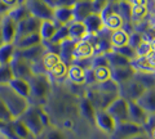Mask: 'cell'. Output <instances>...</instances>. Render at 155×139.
I'll list each match as a JSON object with an SVG mask.
<instances>
[{"instance_id":"3","label":"cell","mask_w":155,"mask_h":139,"mask_svg":"<svg viewBox=\"0 0 155 139\" xmlns=\"http://www.w3.org/2000/svg\"><path fill=\"white\" fill-rule=\"evenodd\" d=\"M19 118H21V121L25 124L26 128L28 129V131L35 138L41 137L43 134H44L45 128L41 122L40 115H39V106H32V104H30L27 111Z\"/></svg>"},{"instance_id":"14","label":"cell","mask_w":155,"mask_h":139,"mask_svg":"<svg viewBox=\"0 0 155 139\" xmlns=\"http://www.w3.org/2000/svg\"><path fill=\"white\" fill-rule=\"evenodd\" d=\"M154 53L151 52L147 55L137 57L134 61L130 62L132 67L136 70V72H145V74H154L155 68V61H154Z\"/></svg>"},{"instance_id":"13","label":"cell","mask_w":155,"mask_h":139,"mask_svg":"<svg viewBox=\"0 0 155 139\" xmlns=\"http://www.w3.org/2000/svg\"><path fill=\"white\" fill-rule=\"evenodd\" d=\"M136 75V70L132 65L128 66H120V67H110V77L113 79L116 84H124L133 79Z\"/></svg>"},{"instance_id":"29","label":"cell","mask_w":155,"mask_h":139,"mask_svg":"<svg viewBox=\"0 0 155 139\" xmlns=\"http://www.w3.org/2000/svg\"><path fill=\"white\" fill-rule=\"evenodd\" d=\"M57 25L53 21H41L40 28H39V33H40L43 43H49L53 35L57 31Z\"/></svg>"},{"instance_id":"34","label":"cell","mask_w":155,"mask_h":139,"mask_svg":"<svg viewBox=\"0 0 155 139\" xmlns=\"http://www.w3.org/2000/svg\"><path fill=\"white\" fill-rule=\"evenodd\" d=\"M67 39H70V37H69V27H67V25L58 26L56 33L53 35V37L51 39V41L48 43V44H51V45H60L62 41H65Z\"/></svg>"},{"instance_id":"17","label":"cell","mask_w":155,"mask_h":139,"mask_svg":"<svg viewBox=\"0 0 155 139\" xmlns=\"http://www.w3.org/2000/svg\"><path fill=\"white\" fill-rule=\"evenodd\" d=\"M83 23L87 28L88 35H97V33L101 32L105 28L102 17H101V14L98 12H93L89 16H87L83 20Z\"/></svg>"},{"instance_id":"50","label":"cell","mask_w":155,"mask_h":139,"mask_svg":"<svg viewBox=\"0 0 155 139\" xmlns=\"http://www.w3.org/2000/svg\"><path fill=\"white\" fill-rule=\"evenodd\" d=\"M4 44V41H3V35H2V30H0V46H2Z\"/></svg>"},{"instance_id":"10","label":"cell","mask_w":155,"mask_h":139,"mask_svg":"<svg viewBox=\"0 0 155 139\" xmlns=\"http://www.w3.org/2000/svg\"><path fill=\"white\" fill-rule=\"evenodd\" d=\"M0 30H2L4 44H14L17 35V23L8 14L0 18Z\"/></svg>"},{"instance_id":"27","label":"cell","mask_w":155,"mask_h":139,"mask_svg":"<svg viewBox=\"0 0 155 139\" xmlns=\"http://www.w3.org/2000/svg\"><path fill=\"white\" fill-rule=\"evenodd\" d=\"M78 111H79V113L83 116L85 120H89V121L94 122V115H96V107L92 104V102L88 99L83 97L79 103H78Z\"/></svg>"},{"instance_id":"8","label":"cell","mask_w":155,"mask_h":139,"mask_svg":"<svg viewBox=\"0 0 155 139\" xmlns=\"http://www.w3.org/2000/svg\"><path fill=\"white\" fill-rule=\"evenodd\" d=\"M106 111H107V113L115 120L116 122H123V121H128L129 120L128 100L124 99L123 97H120V95L107 108H106Z\"/></svg>"},{"instance_id":"23","label":"cell","mask_w":155,"mask_h":139,"mask_svg":"<svg viewBox=\"0 0 155 139\" xmlns=\"http://www.w3.org/2000/svg\"><path fill=\"white\" fill-rule=\"evenodd\" d=\"M40 44H43V39H41V36H40V33L39 32L31 33V35H27V36H23V37H21V39L14 41V46H16V49H18V50L28 49V48L40 45Z\"/></svg>"},{"instance_id":"4","label":"cell","mask_w":155,"mask_h":139,"mask_svg":"<svg viewBox=\"0 0 155 139\" xmlns=\"http://www.w3.org/2000/svg\"><path fill=\"white\" fill-rule=\"evenodd\" d=\"M25 5L31 13V16L39 18L40 21H53L54 7L45 0H26Z\"/></svg>"},{"instance_id":"39","label":"cell","mask_w":155,"mask_h":139,"mask_svg":"<svg viewBox=\"0 0 155 139\" xmlns=\"http://www.w3.org/2000/svg\"><path fill=\"white\" fill-rule=\"evenodd\" d=\"M111 50L118 52L119 54L124 55L125 58H128L130 62L137 58V53H136V49H133V48L129 46V45H124V46H120V48H111Z\"/></svg>"},{"instance_id":"47","label":"cell","mask_w":155,"mask_h":139,"mask_svg":"<svg viewBox=\"0 0 155 139\" xmlns=\"http://www.w3.org/2000/svg\"><path fill=\"white\" fill-rule=\"evenodd\" d=\"M132 5H149V0H129Z\"/></svg>"},{"instance_id":"5","label":"cell","mask_w":155,"mask_h":139,"mask_svg":"<svg viewBox=\"0 0 155 139\" xmlns=\"http://www.w3.org/2000/svg\"><path fill=\"white\" fill-rule=\"evenodd\" d=\"M146 133L142 125L136 124L133 121H123V122H118L115 128V131L111 134V139H130L138 134Z\"/></svg>"},{"instance_id":"30","label":"cell","mask_w":155,"mask_h":139,"mask_svg":"<svg viewBox=\"0 0 155 139\" xmlns=\"http://www.w3.org/2000/svg\"><path fill=\"white\" fill-rule=\"evenodd\" d=\"M40 62H41V66L44 67L45 72L48 74L51 71V68H53L57 63H60L61 58H60V55H58V53H56V52L47 50L40 58Z\"/></svg>"},{"instance_id":"18","label":"cell","mask_w":155,"mask_h":139,"mask_svg":"<svg viewBox=\"0 0 155 139\" xmlns=\"http://www.w3.org/2000/svg\"><path fill=\"white\" fill-rule=\"evenodd\" d=\"M72 12H74V21H83L87 16L94 12L92 0H78L72 4Z\"/></svg>"},{"instance_id":"35","label":"cell","mask_w":155,"mask_h":139,"mask_svg":"<svg viewBox=\"0 0 155 139\" xmlns=\"http://www.w3.org/2000/svg\"><path fill=\"white\" fill-rule=\"evenodd\" d=\"M67 70H69V65H66L61 61L60 63H57L53 68H51L48 75H52L56 80H62V79L67 77Z\"/></svg>"},{"instance_id":"6","label":"cell","mask_w":155,"mask_h":139,"mask_svg":"<svg viewBox=\"0 0 155 139\" xmlns=\"http://www.w3.org/2000/svg\"><path fill=\"white\" fill-rule=\"evenodd\" d=\"M101 17H102V21H104V27L109 31H114V30H120V28H124L125 26V22L120 14L116 13L115 8H114V4L109 3L102 11L100 12Z\"/></svg>"},{"instance_id":"40","label":"cell","mask_w":155,"mask_h":139,"mask_svg":"<svg viewBox=\"0 0 155 139\" xmlns=\"http://www.w3.org/2000/svg\"><path fill=\"white\" fill-rule=\"evenodd\" d=\"M154 52V41H150L145 39L141 45H140L137 49H136V53H137V57H143V55H147L149 53Z\"/></svg>"},{"instance_id":"24","label":"cell","mask_w":155,"mask_h":139,"mask_svg":"<svg viewBox=\"0 0 155 139\" xmlns=\"http://www.w3.org/2000/svg\"><path fill=\"white\" fill-rule=\"evenodd\" d=\"M109 41H110L111 48H120V46L128 45V43H129V32L127 30H124V28L110 31Z\"/></svg>"},{"instance_id":"46","label":"cell","mask_w":155,"mask_h":139,"mask_svg":"<svg viewBox=\"0 0 155 139\" xmlns=\"http://www.w3.org/2000/svg\"><path fill=\"white\" fill-rule=\"evenodd\" d=\"M2 2H3V3H5L11 9L16 8L17 5H19V4H21V2H19V0H2Z\"/></svg>"},{"instance_id":"22","label":"cell","mask_w":155,"mask_h":139,"mask_svg":"<svg viewBox=\"0 0 155 139\" xmlns=\"http://www.w3.org/2000/svg\"><path fill=\"white\" fill-rule=\"evenodd\" d=\"M67 27H69V37L74 41H80L88 36L83 21H72L67 25Z\"/></svg>"},{"instance_id":"42","label":"cell","mask_w":155,"mask_h":139,"mask_svg":"<svg viewBox=\"0 0 155 139\" xmlns=\"http://www.w3.org/2000/svg\"><path fill=\"white\" fill-rule=\"evenodd\" d=\"M0 120H3V121L7 122V124H9V122L13 121L11 113H9L8 108L5 107V104H4V102L2 100V98H0Z\"/></svg>"},{"instance_id":"26","label":"cell","mask_w":155,"mask_h":139,"mask_svg":"<svg viewBox=\"0 0 155 139\" xmlns=\"http://www.w3.org/2000/svg\"><path fill=\"white\" fill-rule=\"evenodd\" d=\"M8 85L11 86V88H12L16 93H18L19 95H21V97H23V98H26V99L30 100L31 90H30V83H28V80L14 77Z\"/></svg>"},{"instance_id":"11","label":"cell","mask_w":155,"mask_h":139,"mask_svg":"<svg viewBox=\"0 0 155 139\" xmlns=\"http://www.w3.org/2000/svg\"><path fill=\"white\" fill-rule=\"evenodd\" d=\"M40 23L41 21L39 18L30 16L26 20H23L21 22L17 23V35H16V40L21 39L23 36L31 35V33L39 32V28H40Z\"/></svg>"},{"instance_id":"16","label":"cell","mask_w":155,"mask_h":139,"mask_svg":"<svg viewBox=\"0 0 155 139\" xmlns=\"http://www.w3.org/2000/svg\"><path fill=\"white\" fill-rule=\"evenodd\" d=\"M74 21V12L72 5H57L54 7V16L53 22L57 26H65Z\"/></svg>"},{"instance_id":"51","label":"cell","mask_w":155,"mask_h":139,"mask_svg":"<svg viewBox=\"0 0 155 139\" xmlns=\"http://www.w3.org/2000/svg\"><path fill=\"white\" fill-rule=\"evenodd\" d=\"M119 0H109V3H111V4H114V3H118Z\"/></svg>"},{"instance_id":"2","label":"cell","mask_w":155,"mask_h":139,"mask_svg":"<svg viewBox=\"0 0 155 139\" xmlns=\"http://www.w3.org/2000/svg\"><path fill=\"white\" fill-rule=\"evenodd\" d=\"M30 83V103L31 100H38V102H47V99L52 94V83L51 76L48 74H32L28 79Z\"/></svg>"},{"instance_id":"32","label":"cell","mask_w":155,"mask_h":139,"mask_svg":"<svg viewBox=\"0 0 155 139\" xmlns=\"http://www.w3.org/2000/svg\"><path fill=\"white\" fill-rule=\"evenodd\" d=\"M8 16L11 17L16 23H18V22L28 18L31 16V13L28 12V9H27V7L25 5V4H19V5H17L16 8L11 9V12L8 13Z\"/></svg>"},{"instance_id":"37","label":"cell","mask_w":155,"mask_h":139,"mask_svg":"<svg viewBox=\"0 0 155 139\" xmlns=\"http://www.w3.org/2000/svg\"><path fill=\"white\" fill-rule=\"evenodd\" d=\"M92 72H93V77H94L96 84L104 83V81L111 79L110 77V67H93Z\"/></svg>"},{"instance_id":"9","label":"cell","mask_w":155,"mask_h":139,"mask_svg":"<svg viewBox=\"0 0 155 139\" xmlns=\"http://www.w3.org/2000/svg\"><path fill=\"white\" fill-rule=\"evenodd\" d=\"M94 124L101 131H104L107 135H111L115 131V128L118 122L110 116L106 109H96Z\"/></svg>"},{"instance_id":"15","label":"cell","mask_w":155,"mask_h":139,"mask_svg":"<svg viewBox=\"0 0 155 139\" xmlns=\"http://www.w3.org/2000/svg\"><path fill=\"white\" fill-rule=\"evenodd\" d=\"M45 52H47V45L43 43L40 45L28 48V49H21V50L16 49V55L19 57V58L26 59L27 62H30V63H34V62L40 61V58Z\"/></svg>"},{"instance_id":"49","label":"cell","mask_w":155,"mask_h":139,"mask_svg":"<svg viewBox=\"0 0 155 139\" xmlns=\"http://www.w3.org/2000/svg\"><path fill=\"white\" fill-rule=\"evenodd\" d=\"M7 126V122H4L3 120H0V131H3V129Z\"/></svg>"},{"instance_id":"38","label":"cell","mask_w":155,"mask_h":139,"mask_svg":"<svg viewBox=\"0 0 155 139\" xmlns=\"http://www.w3.org/2000/svg\"><path fill=\"white\" fill-rule=\"evenodd\" d=\"M14 79L11 65H0V85L9 84Z\"/></svg>"},{"instance_id":"7","label":"cell","mask_w":155,"mask_h":139,"mask_svg":"<svg viewBox=\"0 0 155 139\" xmlns=\"http://www.w3.org/2000/svg\"><path fill=\"white\" fill-rule=\"evenodd\" d=\"M146 88L140 83L138 80H136L134 77L130 79L129 81L124 84H120L119 85V95L123 97L124 99L127 100H133L136 102L141 95L145 93Z\"/></svg>"},{"instance_id":"12","label":"cell","mask_w":155,"mask_h":139,"mask_svg":"<svg viewBox=\"0 0 155 139\" xmlns=\"http://www.w3.org/2000/svg\"><path fill=\"white\" fill-rule=\"evenodd\" d=\"M11 67L13 70V75L17 79H25L28 80L32 76V66L30 62H27L26 59L19 58V57L14 55L13 61L11 62Z\"/></svg>"},{"instance_id":"45","label":"cell","mask_w":155,"mask_h":139,"mask_svg":"<svg viewBox=\"0 0 155 139\" xmlns=\"http://www.w3.org/2000/svg\"><path fill=\"white\" fill-rule=\"evenodd\" d=\"M9 12H11V8H9L5 3H3L2 0H0V18H3L4 16H7Z\"/></svg>"},{"instance_id":"25","label":"cell","mask_w":155,"mask_h":139,"mask_svg":"<svg viewBox=\"0 0 155 139\" xmlns=\"http://www.w3.org/2000/svg\"><path fill=\"white\" fill-rule=\"evenodd\" d=\"M128 115H129V121H133L136 124L142 125L149 113L145 112L143 109L137 104V102L128 100Z\"/></svg>"},{"instance_id":"48","label":"cell","mask_w":155,"mask_h":139,"mask_svg":"<svg viewBox=\"0 0 155 139\" xmlns=\"http://www.w3.org/2000/svg\"><path fill=\"white\" fill-rule=\"evenodd\" d=\"M130 139H151V137H149L146 133H142V134H138V135H136Z\"/></svg>"},{"instance_id":"19","label":"cell","mask_w":155,"mask_h":139,"mask_svg":"<svg viewBox=\"0 0 155 139\" xmlns=\"http://www.w3.org/2000/svg\"><path fill=\"white\" fill-rule=\"evenodd\" d=\"M94 55V49L93 45L91 44L89 40H87V37L80 41H76L75 48H74V53L72 57L74 59H83V58H92ZM72 59V61H74Z\"/></svg>"},{"instance_id":"21","label":"cell","mask_w":155,"mask_h":139,"mask_svg":"<svg viewBox=\"0 0 155 139\" xmlns=\"http://www.w3.org/2000/svg\"><path fill=\"white\" fill-rule=\"evenodd\" d=\"M85 77H87V71L83 70L80 66L71 63L67 70V77L70 80L71 84L74 85H84L85 84Z\"/></svg>"},{"instance_id":"20","label":"cell","mask_w":155,"mask_h":139,"mask_svg":"<svg viewBox=\"0 0 155 139\" xmlns=\"http://www.w3.org/2000/svg\"><path fill=\"white\" fill-rule=\"evenodd\" d=\"M137 104L146 113H154L155 112V90L153 89H146L145 93L140 97L137 100Z\"/></svg>"},{"instance_id":"31","label":"cell","mask_w":155,"mask_h":139,"mask_svg":"<svg viewBox=\"0 0 155 139\" xmlns=\"http://www.w3.org/2000/svg\"><path fill=\"white\" fill-rule=\"evenodd\" d=\"M16 55L14 44H3L0 46V65H11Z\"/></svg>"},{"instance_id":"28","label":"cell","mask_w":155,"mask_h":139,"mask_svg":"<svg viewBox=\"0 0 155 139\" xmlns=\"http://www.w3.org/2000/svg\"><path fill=\"white\" fill-rule=\"evenodd\" d=\"M9 125H11L14 135H16L18 139H35V137L28 131V129L26 128V125L21 121V118L13 120L12 122H9Z\"/></svg>"},{"instance_id":"44","label":"cell","mask_w":155,"mask_h":139,"mask_svg":"<svg viewBox=\"0 0 155 139\" xmlns=\"http://www.w3.org/2000/svg\"><path fill=\"white\" fill-rule=\"evenodd\" d=\"M92 3H93L94 12H98L100 13L109 4V0H92Z\"/></svg>"},{"instance_id":"33","label":"cell","mask_w":155,"mask_h":139,"mask_svg":"<svg viewBox=\"0 0 155 139\" xmlns=\"http://www.w3.org/2000/svg\"><path fill=\"white\" fill-rule=\"evenodd\" d=\"M106 58H107L110 67H120V66H128L130 65V61L128 58H125L124 55L119 54L118 52H114V50H110L105 54Z\"/></svg>"},{"instance_id":"41","label":"cell","mask_w":155,"mask_h":139,"mask_svg":"<svg viewBox=\"0 0 155 139\" xmlns=\"http://www.w3.org/2000/svg\"><path fill=\"white\" fill-rule=\"evenodd\" d=\"M143 40H145V36L142 35L141 32L133 31L132 33H129V43H128V45L132 46L133 49H137V48L141 45V43Z\"/></svg>"},{"instance_id":"1","label":"cell","mask_w":155,"mask_h":139,"mask_svg":"<svg viewBox=\"0 0 155 139\" xmlns=\"http://www.w3.org/2000/svg\"><path fill=\"white\" fill-rule=\"evenodd\" d=\"M0 98H2L5 107L8 108V111L11 113L13 120L21 117L31 104L30 100L21 97L8 84L0 85Z\"/></svg>"},{"instance_id":"36","label":"cell","mask_w":155,"mask_h":139,"mask_svg":"<svg viewBox=\"0 0 155 139\" xmlns=\"http://www.w3.org/2000/svg\"><path fill=\"white\" fill-rule=\"evenodd\" d=\"M149 14L147 5H132V11H130V21L140 22L143 18H146Z\"/></svg>"},{"instance_id":"43","label":"cell","mask_w":155,"mask_h":139,"mask_svg":"<svg viewBox=\"0 0 155 139\" xmlns=\"http://www.w3.org/2000/svg\"><path fill=\"white\" fill-rule=\"evenodd\" d=\"M45 139H66V135L62 130L56 128V129H52V130L47 134Z\"/></svg>"}]
</instances>
